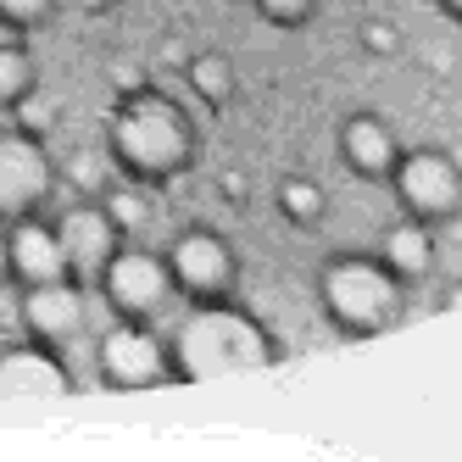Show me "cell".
Returning a JSON list of instances; mask_svg holds the SVG:
<instances>
[{
    "mask_svg": "<svg viewBox=\"0 0 462 462\" xmlns=\"http://www.w3.org/2000/svg\"><path fill=\"white\" fill-rule=\"evenodd\" d=\"M106 156H112V173L162 189L195 168L201 128H195V117L173 95L140 84V89H123L106 117Z\"/></svg>",
    "mask_w": 462,
    "mask_h": 462,
    "instance_id": "6da1fadb",
    "label": "cell"
},
{
    "mask_svg": "<svg viewBox=\"0 0 462 462\" xmlns=\"http://www.w3.org/2000/svg\"><path fill=\"white\" fill-rule=\"evenodd\" d=\"M173 384H207V379H235L279 368L284 346L262 318L228 301H189V312L173 328Z\"/></svg>",
    "mask_w": 462,
    "mask_h": 462,
    "instance_id": "7a4b0ae2",
    "label": "cell"
},
{
    "mask_svg": "<svg viewBox=\"0 0 462 462\" xmlns=\"http://www.w3.org/2000/svg\"><path fill=\"white\" fill-rule=\"evenodd\" d=\"M318 312L346 340H379L407 318V279L384 268L379 251H335L318 262Z\"/></svg>",
    "mask_w": 462,
    "mask_h": 462,
    "instance_id": "3957f363",
    "label": "cell"
},
{
    "mask_svg": "<svg viewBox=\"0 0 462 462\" xmlns=\"http://www.w3.org/2000/svg\"><path fill=\"white\" fill-rule=\"evenodd\" d=\"M390 195L402 207V217L446 228L462 217V162L440 145H412L402 151V162L390 173Z\"/></svg>",
    "mask_w": 462,
    "mask_h": 462,
    "instance_id": "277c9868",
    "label": "cell"
},
{
    "mask_svg": "<svg viewBox=\"0 0 462 462\" xmlns=\"http://www.w3.org/2000/svg\"><path fill=\"white\" fill-rule=\"evenodd\" d=\"M95 379L117 395H140L173 384V346L156 335V323L117 318L101 340H95Z\"/></svg>",
    "mask_w": 462,
    "mask_h": 462,
    "instance_id": "5b68a950",
    "label": "cell"
},
{
    "mask_svg": "<svg viewBox=\"0 0 462 462\" xmlns=\"http://www.w3.org/2000/svg\"><path fill=\"white\" fill-rule=\"evenodd\" d=\"M101 301L112 307V318H134V323H156V318H168L173 307V268H168V256L162 251H145L134 240H123V251L106 262V273H101Z\"/></svg>",
    "mask_w": 462,
    "mask_h": 462,
    "instance_id": "8992f818",
    "label": "cell"
},
{
    "mask_svg": "<svg viewBox=\"0 0 462 462\" xmlns=\"http://www.w3.org/2000/svg\"><path fill=\"white\" fill-rule=\"evenodd\" d=\"M168 268L184 301H228L240 290V251L212 223H189L168 240Z\"/></svg>",
    "mask_w": 462,
    "mask_h": 462,
    "instance_id": "52a82bcc",
    "label": "cell"
},
{
    "mask_svg": "<svg viewBox=\"0 0 462 462\" xmlns=\"http://www.w3.org/2000/svg\"><path fill=\"white\" fill-rule=\"evenodd\" d=\"M56 184H61V173H56L45 140L23 134V128H0V223L45 212Z\"/></svg>",
    "mask_w": 462,
    "mask_h": 462,
    "instance_id": "ba28073f",
    "label": "cell"
},
{
    "mask_svg": "<svg viewBox=\"0 0 462 462\" xmlns=\"http://www.w3.org/2000/svg\"><path fill=\"white\" fill-rule=\"evenodd\" d=\"M84 318H89V284L79 279H51V284L17 290V328L40 346L68 351L73 340H84Z\"/></svg>",
    "mask_w": 462,
    "mask_h": 462,
    "instance_id": "9c48e42d",
    "label": "cell"
},
{
    "mask_svg": "<svg viewBox=\"0 0 462 462\" xmlns=\"http://www.w3.org/2000/svg\"><path fill=\"white\" fill-rule=\"evenodd\" d=\"M61 395H79L73 368L61 362L56 346L40 340H0V407L12 402H61Z\"/></svg>",
    "mask_w": 462,
    "mask_h": 462,
    "instance_id": "30bf717a",
    "label": "cell"
},
{
    "mask_svg": "<svg viewBox=\"0 0 462 462\" xmlns=\"http://www.w3.org/2000/svg\"><path fill=\"white\" fill-rule=\"evenodd\" d=\"M56 235H61V256H68V279L79 284H101L106 262L123 251V228L112 223V212L101 201H79L56 217Z\"/></svg>",
    "mask_w": 462,
    "mask_h": 462,
    "instance_id": "8fae6325",
    "label": "cell"
},
{
    "mask_svg": "<svg viewBox=\"0 0 462 462\" xmlns=\"http://www.w3.org/2000/svg\"><path fill=\"white\" fill-rule=\"evenodd\" d=\"M335 151H340V168L351 179H362V184H390L395 162H402V140H395V128L379 112H351V117H340Z\"/></svg>",
    "mask_w": 462,
    "mask_h": 462,
    "instance_id": "7c38bea8",
    "label": "cell"
},
{
    "mask_svg": "<svg viewBox=\"0 0 462 462\" xmlns=\"http://www.w3.org/2000/svg\"><path fill=\"white\" fill-rule=\"evenodd\" d=\"M6 240H12V284H51V279H68V256H61V235L45 212L34 217H17L6 223Z\"/></svg>",
    "mask_w": 462,
    "mask_h": 462,
    "instance_id": "4fadbf2b",
    "label": "cell"
},
{
    "mask_svg": "<svg viewBox=\"0 0 462 462\" xmlns=\"http://www.w3.org/2000/svg\"><path fill=\"white\" fill-rule=\"evenodd\" d=\"M379 256H384V268L390 273H402L407 284H423L429 273H435V228L429 223H390L384 228V240H379Z\"/></svg>",
    "mask_w": 462,
    "mask_h": 462,
    "instance_id": "5bb4252c",
    "label": "cell"
},
{
    "mask_svg": "<svg viewBox=\"0 0 462 462\" xmlns=\"http://www.w3.org/2000/svg\"><path fill=\"white\" fill-rule=\"evenodd\" d=\"M101 207H106V212H112V223L123 228V240H140L145 228L156 223V195H151V184L123 179V173L101 189Z\"/></svg>",
    "mask_w": 462,
    "mask_h": 462,
    "instance_id": "9a60e30c",
    "label": "cell"
},
{
    "mask_svg": "<svg viewBox=\"0 0 462 462\" xmlns=\"http://www.w3.org/2000/svg\"><path fill=\"white\" fill-rule=\"evenodd\" d=\"M184 84H189V95H201V106H212V112H223V106L240 95L235 61H228L223 51H195V56L184 61Z\"/></svg>",
    "mask_w": 462,
    "mask_h": 462,
    "instance_id": "2e32d148",
    "label": "cell"
},
{
    "mask_svg": "<svg viewBox=\"0 0 462 462\" xmlns=\"http://www.w3.org/2000/svg\"><path fill=\"white\" fill-rule=\"evenodd\" d=\"M273 207H279V217H284L290 228H318V223L328 217V195H323L318 179L290 173V179H279V189H273Z\"/></svg>",
    "mask_w": 462,
    "mask_h": 462,
    "instance_id": "e0dca14e",
    "label": "cell"
},
{
    "mask_svg": "<svg viewBox=\"0 0 462 462\" xmlns=\"http://www.w3.org/2000/svg\"><path fill=\"white\" fill-rule=\"evenodd\" d=\"M28 89H40V61L23 45V34L6 28V40H0V112H12Z\"/></svg>",
    "mask_w": 462,
    "mask_h": 462,
    "instance_id": "ac0fdd59",
    "label": "cell"
},
{
    "mask_svg": "<svg viewBox=\"0 0 462 462\" xmlns=\"http://www.w3.org/2000/svg\"><path fill=\"white\" fill-rule=\"evenodd\" d=\"M56 123H61V106L51 101L45 89H28L23 101L12 106V128H23V134H34V140H51Z\"/></svg>",
    "mask_w": 462,
    "mask_h": 462,
    "instance_id": "d6986e66",
    "label": "cell"
},
{
    "mask_svg": "<svg viewBox=\"0 0 462 462\" xmlns=\"http://www.w3.org/2000/svg\"><path fill=\"white\" fill-rule=\"evenodd\" d=\"M245 6L273 28H307L318 17V0H245Z\"/></svg>",
    "mask_w": 462,
    "mask_h": 462,
    "instance_id": "ffe728a7",
    "label": "cell"
},
{
    "mask_svg": "<svg viewBox=\"0 0 462 462\" xmlns=\"http://www.w3.org/2000/svg\"><path fill=\"white\" fill-rule=\"evenodd\" d=\"M51 17H56V0H0V28H12V34H28Z\"/></svg>",
    "mask_w": 462,
    "mask_h": 462,
    "instance_id": "44dd1931",
    "label": "cell"
},
{
    "mask_svg": "<svg viewBox=\"0 0 462 462\" xmlns=\"http://www.w3.org/2000/svg\"><path fill=\"white\" fill-rule=\"evenodd\" d=\"M356 45L368 51V56H395V51H402V28H390V23L368 17V23L356 28Z\"/></svg>",
    "mask_w": 462,
    "mask_h": 462,
    "instance_id": "7402d4cb",
    "label": "cell"
},
{
    "mask_svg": "<svg viewBox=\"0 0 462 462\" xmlns=\"http://www.w3.org/2000/svg\"><path fill=\"white\" fill-rule=\"evenodd\" d=\"M73 179H79V189H84V195H101V189H106V184H101V168H95L89 156H79V162H73Z\"/></svg>",
    "mask_w": 462,
    "mask_h": 462,
    "instance_id": "603a6c76",
    "label": "cell"
},
{
    "mask_svg": "<svg viewBox=\"0 0 462 462\" xmlns=\"http://www.w3.org/2000/svg\"><path fill=\"white\" fill-rule=\"evenodd\" d=\"M12 284V240H6V223H0V290Z\"/></svg>",
    "mask_w": 462,
    "mask_h": 462,
    "instance_id": "cb8c5ba5",
    "label": "cell"
},
{
    "mask_svg": "<svg viewBox=\"0 0 462 462\" xmlns=\"http://www.w3.org/2000/svg\"><path fill=\"white\" fill-rule=\"evenodd\" d=\"M429 6H435L440 17H451V23H462V0H429Z\"/></svg>",
    "mask_w": 462,
    "mask_h": 462,
    "instance_id": "d4e9b609",
    "label": "cell"
},
{
    "mask_svg": "<svg viewBox=\"0 0 462 462\" xmlns=\"http://www.w3.org/2000/svg\"><path fill=\"white\" fill-rule=\"evenodd\" d=\"M123 0H84V12H95V17H106V12H117Z\"/></svg>",
    "mask_w": 462,
    "mask_h": 462,
    "instance_id": "484cf974",
    "label": "cell"
},
{
    "mask_svg": "<svg viewBox=\"0 0 462 462\" xmlns=\"http://www.w3.org/2000/svg\"><path fill=\"white\" fill-rule=\"evenodd\" d=\"M440 307H446V312H451V307H462V279H457V284H446V295H440Z\"/></svg>",
    "mask_w": 462,
    "mask_h": 462,
    "instance_id": "4316f807",
    "label": "cell"
}]
</instances>
